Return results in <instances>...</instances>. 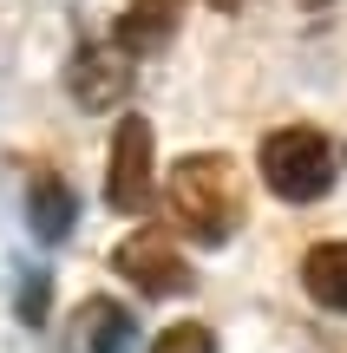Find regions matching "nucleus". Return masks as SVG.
Returning a JSON list of instances; mask_svg holds the SVG:
<instances>
[{"label":"nucleus","mask_w":347,"mask_h":353,"mask_svg":"<svg viewBox=\"0 0 347 353\" xmlns=\"http://www.w3.org/2000/svg\"><path fill=\"white\" fill-rule=\"evenodd\" d=\"M170 216L197 242L223 249L236 236V223H243V176H236V164L217 157V151L177 157V170H170Z\"/></svg>","instance_id":"f257e3e1"},{"label":"nucleus","mask_w":347,"mask_h":353,"mask_svg":"<svg viewBox=\"0 0 347 353\" xmlns=\"http://www.w3.org/2000/svg\"><path fill=\"white\" fill-rule=\"evenodd\" d=\"M256 164H262V176H269V190L282 203H315V196L335 190L341 151H335V138H321L315 125H282V131L262 138Z\"/></svg>","instance_id":"f03ea898"},{"label":"nucleus","mask_w":347,"mask_h":353,"mask_svg":"<svg viewBox=\"0 0 347 353\" xmlns=\"http://www.w3.org/2000/svg\"><path fill=\"white\" fill-rule=\"evenodd\" d=\"M151 196H157V183H151V118H118V131H112V164H105V203L112 210H125V216H144L151 210Z\"/></svg>","instance_id":"7ed1b4c3"},{"label":"nucleus","mask_w":347,"mask_h":353,"mask_svg":"<svg viewBox=\"0 0 347 353\" xmlns=\"http://www.w3.org/2000/svg\"><path fill=\"white\" fill-rule=\"evenodd\" d=\"M118 275L138 281L144 294H190V262L177 255V242L164 236V229H138V236L118 249Z\"/></svg>","instance_id":"20e7f679"},{"label":"nucleus","mask_w":347,"mask_h":353,"mask_svg":"<svg viewBox=\"0 0 347 353\" xmlns=\"http://www.w3.org/2000/svg\"><path fill=\"white\" fill-rule=\"evenodd\" d=\"M59 341H66V353H138V321H131V307H118L112 294H92V301L72 307Z\"/></svg>","instance_id":"39448f33"},{"label":"nucleus","mask_w":347,"mask_h":353,"mask_svg":"<svg viewBox=\"0 0 347 353\" xmlns=\"http://www.w3.org/2000/svg\"><path fill=\"white\" fill-rule=\"evenodd\" d=\"M66 85H72V99L86 105V112H112V105L131 92V52L112 46V39L79 46V52H72V72H66Z\"/></svg>","instance_id":"423d86ee"},{"label":"nucleus","mask_w":347,"mask_h":353,"mask_svg":"<svg viewBox=\"0 0 347 353\" xmlns=\"http://www.w3.org/2000/svg\"><path fill=\"white\" fill-rule=\"evenodd\" d=\"M184 20V0H131L125 20H118V46L125 52H157Z\"/></svg>","instance_id":"0eeeda50"},{"label":"nucleus","mask_w":347,"mask_h":353,"mask_svg":"<svg viewBox=\"0 0 347 353\" xmlns=\"http://www.w3.org/2000/svg\"><path fill=\"white\" fill-rule=\"evenodd\" d=\"M301 288L328 314H347V242H321V249L301 255Z\"/></svg>","instance_id":"6e6552de"},{"label":"nucleus","mask_w":347,"mask_h":353,"mask_svg":"<svg viewBox=\"0 0 347 353\" xmlns=\"http://www.w3.org/2000/svg\"><path fill=\"white\" fill-rule=\"evenodd\" d=\"M26 216H33V236L39 242H66V236H72L79 203H72V190H66L59 176H33V203H26Z\"/></svg>","instance_id":"1a4fd4ad"},{"label":"nucleus","mask_w":347,"mask_h":353,"mask_svg":"<svg viewBox=\"0 0 347 353\" xmlns=\"http://www.w3.org/2000/svg\"><path fill=\"white\" fill-rule=\"evenodd\" d=\"M151 353H217V341H210V327H197V321H177V327L157 334Z\"/></svg>","instance_id":"9d476101"},{"label":"nucleus","mask_w":347,"mask_h":353,"mask_svg":"<svg viewBox=\"0 0 347 353\" xmlns=\"http://www.w3.org/2000/svg\"><path fill=\"white\" fill-rule=\"evenodd\" d=\"M39 307H46V275H39V268H26V275H20V314L39 321Z\"/></svg>","instance_id":"9b49d317"},{"label":"nucleus","mask_w":347,"mask_h":353,"mask_svg":"<svg viewBox=\"0 0 347 353\" xmlns=\"http://www.w3.org/2000/svg\"><path fill=\"white\" fill-rule=\"evenodd\" d=\"M210 7H223V13H236V7H243V0H210Z\"/></svg>","instance_id":"f8f14e48"},{"label":"nucleus","mask_w":347,"mask_h":353,"mask_svg":"<svg viewBox=\"0 0 347 353\" xmlns=\"http://www.w3.org/2000/svg\"><path fill=\"white\" fill-rule=\"evenodd\" d=\"M301 7H321V0H301Z\"/></svg>","instance_id":"ddd939ff"}]
</instances>
